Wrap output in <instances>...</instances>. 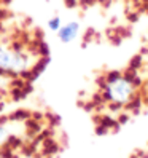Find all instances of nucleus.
I'll list each match as a JSON object with an SVG mask.
<instances>
[{"label": "nucleus", "instance_id": "nucleus-1", "mask_svg": "<svg viewBox=\"0 0 148 158\" xmlns=\"http://www.w3.org/2000/svg\"><path fill=\"white\" fill-rule=\"evenodd\" d=\"M107 98L115 104H127L134 98V85L124 77H115L107 83Z\"/></svg>", "mask_w": 148, "mask_h": 158}, {"label": "nucleus", "instance_id": "nucleus-2", "mask_svg": "<svg viewBox=\"0 0 148 158\" xmlns=\"http://www.w3.org/2000/svg\"><path fill=\"white\" fill-rule=\"evenodd\" d=\"M30 66V58L29 54L16 51V50H8L5 46H0V70H14L21 72Z\"/></svg>", "mask_w": 148, "mask_h": 158}, {"label": "nucleus", "instance_id": "nucleus-3", "mask_svg": "<svg viewBox=\"0 0 148 158\" xmlns=\"http://www.w3.org/2000/svg\"><path fill=\"white\" fill-rule=\"evenodd\" d=\"M78 32H80V24L72 21V23H67L66 26H61V29L58 31V37L62 43H70L77 39Z\"/></svg>", "mask_w": 148, "mask_h": 158}, {"label": "nucleus", "instance_id": "nucleus-4", "mask_svg": "<svg viewBox=\"0 0 148 158\" xmlns=\"http://www.w3.org/2000/svg\"><path fill=\"white\" fill-rule=\"evenodd\" d=\"M61 26H62V23H61V18L59 16H54V18H51V19L48 21V27H50L51 31H54V32H58L61 29Z\"/></svg>", "mask_w": 148, "mask_h": 158}, {"label": "nucleus", "instance_id": "nucleus-5", "mask_svg": "<svg viewBox=\"0 0 148 158\" xmlns=\"http://www.w3.org/2000/svg\"><path fill=\"white\" fill-rule=\"evenodd\" d=\"M8 139H10V134H8V131L5 128H0V147H2Z\"/></svg>", "mask_w": 148, "mask_h": 158}, {"label": "nucleus", "instance_id": "nucleus-6", "mask_svg": "<svg viewBox=\"0 0 148 158\" xmlns=\"http://www.w3.org/2000/svg\"><path fill=\"white\" fill-rule=\"evenodd\" d=\"M0 158H5V156H2V155H0Z\"/></svg>", "mask_w": 148, "mask_h": 158}]
</instances>
